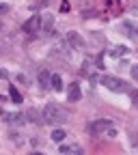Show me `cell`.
Returning a JSON list of instances; mask_svg holds the SVG:
<instances>
[{"instance_id":"cell-1","label":"cell","mask_w":138,"mask_h":155,"mask_svg":"<svg viewBox=\"0 0 138 155\" xmlns=\"http://www.w3.org/2000/svg\"><path fill=\"white\" fill-rule=\"evenodd\" d=\"M67 121V112L56 106V104H45L43 108V123H65Z\"/></svg>"},{"instance_id":"cell-2","label":"cell","mask_w":138,"mask_h":155,"mask_svg":"<svg viewBox=\"0 0 138 155\" xmlns=\"http://www.w3.org/2000/svg\"><path fill=\"white\" fill-rule=\"evenodd\" d=\"M102 84L108 91H112V93H125L127 91V84L123 80H119V78H114V75H104L102 78Z\"/></svg>"},{"instance_id":"cell-3","label":"cell","mask_w":138,"mask_h":155,"mask_svg":"<svg viewBox=\"0 0 138 155\" xmlns=\"http://www.w3.org/2000/svg\"><path fill=\"white\" fill-rule=\"evenodd\" d=\"M22 30H24L26 35H37L39 30H41V17H39V15L28 17L26 22H24V26H22Z\"/></svg>"},{"instance_id":"cell-4","label":"cell","mask_w":138,"mask_h":155,"mask_svg":"<svg viewBox=\"0 0 138 155\" xmlns=\"http://www.w3.org/2000/svg\"><path fill=\"white\" fill-rule=\"evenodd\" d=\"M108 127H110V121H108V119H97V121H93V123L89 125V131H91L93 136H99V134H106Z\"/></svg>"},{"instance_id":"cell-5","label":"cell","mask_w":138,"mask_h":155,"mask_svg":"<svg viewBox=\"0 0 138 155\" xmlns=\"http://www.w3.org/2000/svg\"><path fill=\"white\" fill-rule=\"evenodd\" d=\"M2 119H7L13 125H22V123H26V114H19V112H2Z\"/></svg>"},{"instance_id":"cell-6","label":"cell","mask_w":138,"mask_h":155,"mask_svg":"<svg viewBox=\"0 0 138 155\" xmlns=\"http://www.w3.org/2000/svg\"><path fill=\"white\" fill-rule=\"evenodd\" d=\"M67 43L71 48H84V39L80 37V32L71 30V32H67Z\"/></svg>"},{"instance_id":"cell-7","label":"cell","mask_w":138,"mask_h":155,"mask_svg":"<svg viewBox=\"0 0 138 155\" xmlns=\"http://www.w3.org/2000/svg\"><path fill=\"white\" fill-rule=\"evenodd\" d=\"M67 97H69V101H80L82 99V91H80V84H78V82H71L69 84Z\"/></svg>"},{"instance_id":"cell-8","label":"cell","mask_w":138,"mask_h":155,"mask_svg":"<svg viewBox=\"0 0 138 155\" xmlns=\"http://www.w3.org/2000/svg\"><path fill=\"white\" fill-rule=\"evenodd\" d=\"M37 80H39V86L41 88H52V73L50 71H39V75H37Z\"/></svg>"},{"instance_id":"cell-9","label":"cell","mask_w":138,"mask_h":155,"mask_svg":"<svg viewBox=\"0 0 138 155\" xmlns=\"http://www.w3.org/2000/svg\"><path fill=\"white\" fill-rule=\"evenodd\" d=\"M26 121H30V123H43V112H37V108H28Z\"/></svg>"},{"instance_id":"cell-10","label":"cell","mask_w":138,"mask_h":155,"mask_svg":"<svg viewBox=\"0 0 138 155\" xmlns=\"http://www.w3.org/2000/svg\"><path fill=\"white\" fill-rule=\"evenodd\" d=\"M41 30L45 32V35H52L54 32V17H41Z\"/></svg>"},{"instance_id":"cell-11","label":"cell","mask_w":138,"mask_h":155,"mask_svg":"<svg viewBox=\"0 0 138 155\" xmlns=\"http://www.w3.org/2000/svg\"><path fill=\"white\" fill-rule=\"evenodd\" d=\"M121 28H123V32H125L130 39H136V37H138V28H136L132 22H123V26H121Z\"/></svg>"},{"instance_id":"cell-12","label":"cell","mask_w":138,"mask_h":155,"mask_svg":"<svg viewBox=\"0 0 138 155\" xmlns=\"http://www.w3.org/2000/svg\"><path fill=\"white\" fill-rule=\"evenodd\" d=\"M61 153H76V155H80L82 153V147L80 144H63L61 147Z\"/></svg>"},{"instance_id":"cell-13","label":"cell","mask_w":138,"mask_h":155,"mask_svg":"<svg viewBox=\"0 0 138 155\" xmlns=\"http://www.w3.org/2000/svg\"><path fill=\"white\" fill-rule=\"evenodd\" d=\"M52 88L63 91V80H61V75H56V73H52Z\"/></svg>"},{"instance_id":"cell-14","label":"cell","mask_w":138,"mask_h":155,"mask_svg":"<svg viewBox=\"0 0 138 155\" xmlns=\"http://www.w3.org/2000/svg\"><path fill=\"white\" fill-rule=\"evenodd\" d=\"M9 95H11V101H13V104H22V95H19V91H17L15 86H11Z\"/></svg>"},{"instance_id":"cell-15","label":"cell","mask_w":138,"mask_h":155,"mask_svg":"<svg viewBox=\"0 0 138 155\" xmlns=\"http://www.w3.org/2000/svg\"><path fill=\"white\" fill-rule=\"evenodd\" d=\"M50 138H52L54 142H63V140H65V131H63V129H54Z\"/></svg>"},{"instance_id":"cell-16","label":"cell","mask_w":138,"mask_h":155,"mask_svg":"<svg viewBox=\"0 0 138 155\" xmlns=\"http://www.w3.org/2000/svg\"><path fill=\"white\" fill-rule=\"evenodd\" d=\"M132 101H134V106L138 108V91H132Z\"/></svg>"},{"instance_id":"cell-17","label":"cell","mask_w":138,"mask_h":155,"mask_svg":"<svg viewBox=\"0 0 138 155\" xmlns=\"http://www.w3.org/2000/svg\"><path fill=\"white\" fill-rule=\"evenodd\" d=\"M132 78L138 82V65H134V67H132Z\"/></svg>"},{"instance_id":"cell-18","label":"cell","mask_w":138,"mask_h":155,"mask_svg":"<svg viewBox=\"0 0 138 155\" xmlns=\"http://www.w3.org/2000/svg\"><path fill=\"white\" fill-rule=\"evenodd\" d=\"M127 52H130L127 48H116V50H114V54H127Z\"/></svg>"},{"instance_id":"cell-19","label":"cell","mask_w":138,"mask_h":155,"mask_svg":"<svg viewBox=\"0 0 138 155\" xmlns=\"http://www.w3.org/2000/svg\"><path fill=\"white\" fill-rule=\"evenodd\" d=\"M5 52H7V43H5V41H0V56H2Z\"/></svg>"},{"instance_id":"cell-20","label":"cell","mask_w":138,"mask_h":155,"mask_svg":"<svg viewBox=\"0 0 138 155\" xmlns=\"http://www.w3.org/2000/svg\"><path fill=\"white\" fill-rule=\"evenodd\" d=\"M0 101H2V97H0Z\"/></svg>"}]
</instances>
